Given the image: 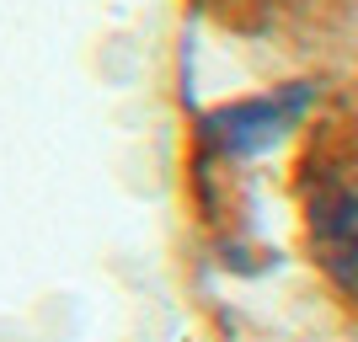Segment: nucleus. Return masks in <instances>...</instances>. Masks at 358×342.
I'll use <instances>...</instances> for the list:
<instances>
[{"instance_id":"nucleus-1","label":"nucleus","mask_w":358,"mask_h":342,"mask_svg":"<svg viewBox=\"0 0 358 342\" xmlns=\"http://www.w3.org/2000/svg\"><path fill=\"white\" fill-rule=\"evenodd\" d=\"M321 262H327L348 289H358V187H331L310 214Z\"/></svg>"},{"instance_id":"nucleus-2","label":"nucleus","mask_w":358,"mask_h":342,"mask_svg":"<svg viewBox=\"0 0 358 342\" xmlns=\"http://www.w3.org/2000/svg\"><path fill=\"white\" fill-rule=\"evenodd\" d=\"M252 6H299V0H252Z\"/></svg>"}]
</instances>
